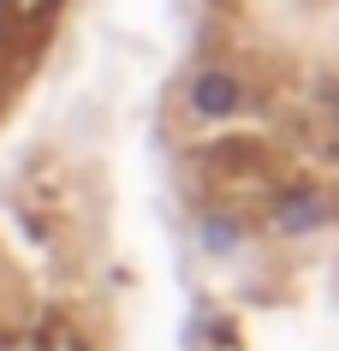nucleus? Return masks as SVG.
Masks as SVG:
<instances>
[{
    "label": "nucleus",
    "mask_w": 339,
    "mask_h": 351,
    "mask_svg": "<svg viewBox=\"0 0 339 351\" xmlns=\"http://www.w3.org/2000/svg\"><path fill=\"white\" fill-rule=\"evenodd\" d=\"M197 108L203 113H226V108H238V84H232V77L226 72H208V77H197Z\"/></svg>",
    "instance_id": "1"
},
{
    "label": "nucleus",
    "mask_w": 339,
    "mask_h": 351,
    "mask_svg": "<svg viewBox=\"0 0 339 351\" xmlns=\"http://www.w3.org/2000/svg\"><path fill=\"white\" fill-rule=\"evenodd\" d=\"M42 6H48V0H12V12H18V19H36Z\"/></svg>",
    "instance_id": "2"
}]
</instances>
